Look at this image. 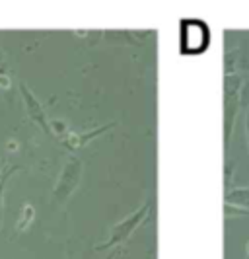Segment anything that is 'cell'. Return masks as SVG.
<instances>
[{"label": "cell", "instance_id": "obj_3", "mask_svg": "<svg viewBox=\"0 0 249 259\" xmlns=\"http://www.w3.org/2000/svg\"><path fill=\"white\" fill-rule=\"evenodd\" d=\"M241 86H243V78L237 72L224 74V144L226 148L230 146L237 111L241 107Z\"/></svg>", "mask_w": 249, "mask_h": 259}, {"label": "cell", "instance_id": "obj_6", "mask_svg": "<svg viewBox=\"0 0 249 259\" xmlns=\"http://www.w3.org/2000/svg\"><path fill=\"white\" fill-rule=\"evenodd\" d=\"M115 125H117V123H115V121H111V123H107V125H102V127L90 129L88 133H74V131L68 129L65 135H61V137H59V143L63 144L68 152L76 154V152H80L82 148H86L88 144L92 143L93 139H97V137L105 135L107 131H111Z\"/></svg>", "mask_w": 249, "mask_h": 259}, {"label": "cell", "instance_id": "obj_10", "mask_svg": "<svg viewBox=\"0 0 249 259\" xmlns=\"http://www.w3.org/2000/svg\"><path fill=\"white\" fill-rule=\"evenodd\" d=\"M245 133H247V150H249V109H247V115H245Z\"/></svg>", "mask_w": 249, "mask_h": 259}, {"label": "cell", "instance_id": "obj_13", "mask_svg": "<svg viewBox=\"0 0 249 259\" xmlns=\"http://www.w3.org/2000/svg\"><path fill=\"white\" fill-rule=\"evenodd\" d=\"M4 168H6V166H4V160H0V171H2Z\"/></svg>", "mask_w": 249, "mask_h": 259}, {"label": "cell", "instance_id": "obj_5", "mask_svg": "<svg viewBox=\"0 0 249 259\" xmlns=\"http://www.w3.org/2000/svg\"><path fill=\"white\" fill-rule=\"evenodd\" d=\"M20 94H22V102H24V107H26L27 119H29L33 125H37L45 135L53 137L51 121H49V117H47L45 107H43V104L35 98V94L31 92V88L27 86L24 80L20 82Z\"/></svg>", "mask_w": 249, "mask_h": 259}, {"label": "cell", "instance_id": "obj_14", "mask_svg": "<svg viewBox=\"0 0 249 259\" xmlns=\"http://www.w3.org/2000/svg\"><path fill=\"white\" fill-rule=\"evenodd\" d=\"M66 259H76V257H74V255H68V257H66Z\"/></svg>", "mask_w": 249, "mask_h": 259}, {"label": "cell", "instance_id": "obj_9", "mask_svg": "<svg viewBox=\"0 0 249 259\" xmlns=\"http://www.w3.org/2000/svg\"><path fill=\"white\" fill-rule=\"evenodd\" d=\"M33 219H35V208H33V205L31 203H27V205H24V208H22V212H20V221H18V230H26L27 226L33 222Z\"/></svg>", "mask_w": 249, "mask_h": 259}, {"label": "cell", "instance_id": "obj_7", "mask_svg": "<svg viewBox=\"0 0 249 259\" xmlns=\"http://www.w3.org/2000/svg\"><path fill=\"white\" fill-rule=\"evenodd\" d=\"M224 203L249 208V187H230L224 195Z\"/></svg>", "mask_w": 249, "mask_h": 259}, {"label": "cell", "instance_id": "obj_11", "mask_svg": "<svg viewBox=\"0 0 249 259\" xmlns=\"http://www.w3.org/2000/svg\"><path fill=\"white\" fill-rule=\"evenodd\" d=\"M117 253H119V247H115V249H111V253H109L105 259H115V255H117Z\"/></svg>", "mask_w": 249, "mask_h": 259}, {"label": "cell", "instance_id": "obj_8", "mask_svg": "<svg viewBox=\"0 0 249 259\" xmlns=\"http://www.w3.org/2000/svg\"><path fill=\"white\" fill-rule=\"evenodd\" d=\"M20 166H6V168L0 171V228H2V221H4V193H6V187H8V182L16 171H20Z\"/></svg>", "mask_w": 249, "mask_h": 259}, {"label": "cell", "instance_id": "obj_1", "mask_svg": "<svg viewBox=\"0 0 249 259\" xmlns=\"http://www.w3.org/2000/svg\"><path fill=\"white\" fill-rule=\"evenodd\" d=\"M152 205H154V197L150 195V197H146L144 201L140 203V207L136 208V210H132L131 214H127L125 219L115 222L111 226L109 234H107V240L102 242V244H97L93 249L99 251V253H104V251H109V249H115V247L123 246L132 234L138 230V226L148 219V214L152 210Z\"/></svg>", "mask_w": 249, "mask_h": 259}, {"label": "cell", "instance_id": "obj_4", "mask_svg": "<svg viewBox=\"0 0 249 259\" xmlns=\"http://www.w3.org/2000/svg\"><path fill=\"white\" fill-rule=\"evenodd\" d=\"M210 41L209 26L198 20H185L181 24V53L183 55H198L207 51Z\"/></svg>", "mask_w": 249, "mask_h": 259}, {"label": "cell", "instance_id": "obj_2", "mask_svg": "<svg viewBox=\"0 0 249 259\" xmlns=\"http://www.w3.org/2000/svg\"><path fill=\"white\" fill-rule=\"evenodd\" d=\"M82 171H84V164L78 156H70L65 162V166L61 169L55 187L51 193V205L53 207H65L66 201L74 195L78 189L80 182H82Z\"/></svg>", "mask_w": 249, "mask_h": 259}, {"label": "cell", "instance_id": "obj_12", "mask_svg": "<svg viewBox=\"0 0 249 259\" xmlns=\"http://www.w3.org/2000/svg\"><path fill=\"white\" fill-rule=\"evenodd\" d=\"M245 257L249 259V242H247V244H245Z\"/></svg>", "mask_w": 249, "mask_h": 259}]
</instances>
